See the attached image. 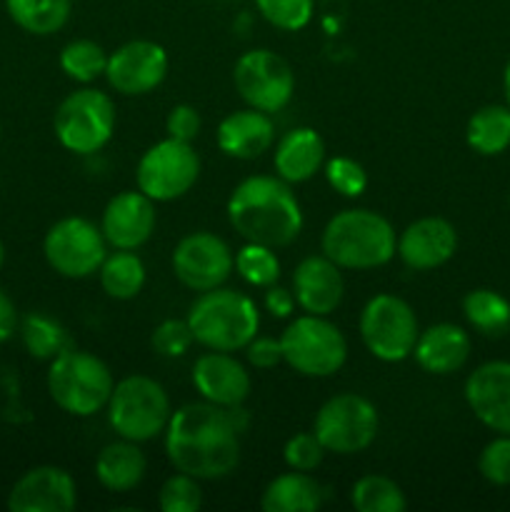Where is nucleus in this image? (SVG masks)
<instances>
[{"label": "nucleus", "mask_w": 510, "mask_h": 512, "mask_svg": "<svg viewBox=\"0 0 510 512\" xmlns=\"http://www.w3.org/2000/svg\"><path fill=\"white\" fill-rule=\"evenodd\" d=\"M165 130H168V138L193 143L200 135V113L193 105H175L165 118Z\"/></svg>", "instance_id": "obj_41"}, {"label": "nucleus", "mask_w": 510, "mask_h": 512, "mask_svg": "<svg viewBox=\"0 0 510 512\" xmlns=\"http://www.w3.org/2000/svg\"><path fill=\"white\" fill-rule=\"evenodd\" d=\"M283 363L303 378H330L348 360V340L328 315H300L280 335Z\"/></svg>", "instance_id": "obj_7"}, {"label": "nucleus", "mask_w": 510, "mask_h": 512, "mask_svg": "<svg viewBox=\"0 0 510 512\" xmlns=\"http://www.w3.org/2000/svg\"><path fill=\"white\" fill-rule=\"evenodd\" d=\"M238 423L228 408L200 400L175 410L165 428L170 465L195 480H223L240 463Z\"/></svg>", "instance_id": "obj_1"}, {"label": "nucleus", "mask_w": 510, "mask_h": 512, "mask_svg": "<svg viewBox=\"0 0 510 512\" xmlns=\"http://www.w3.org/2000/svg\"><path fill=\"white\" fill-rule=\"evenodd\" d=\"M258 13L278 30H303L313 20L315 0H255Z\"/></svg>", "instance_id": "obj_35"}, {"label": "nucleus", "mask_w": 510, "mask_h": 512, "mask_svg": "<svg viewBox=\"0 0 510 512\" xmlns=\"http://www.w3.org/2000/svg\"><path fill=\"white\" fill-rule=\"evenodd\" d=\"M295 303L310 315L335 313L345 295V280L338 265L325 255H308L293 273Z\"/></svg>", "instance_id": "obj_21"}, {"label": "nucleus", "mask_w": 510, "mask_h": 512, "mask_svg": "<svg viewBox=\"0 0 510 512\" xmlns=\"http://www.w3.org/2000/svg\"><path fill=\"white\" fill-rule=\"evenodd\" d=\"M323 485L308 473L290 470L265 485L260 495V508L265 512H313L323 505Z\"/></svg>", "instance_id": "obj_26"}, {"label": "nucleus", "mask_w": 510, "mask_h": 512, "mask_svg": "<svg viewBox=\"0 0 510 512\" xmlns=\"http://www.w3.org/2000/svg\"><path fill=\"white\" fill-rule=\"evenodd\" d=\"M105 410L110 428L138 445L163 435L173 415L165 388L148 375H128L115 383Z\"/></svg>", "instance_id": "obj_6"}, {"label": "nucleus", "mask_w": 510, "mask_h": 512, "mask_svg": "<svg viewBox=\"0 0 510 512\" xmlns=\"http://www.w3.org/2000/svg\"><path fill=\"white\" fill-rule=\"evenodd\" d=\"M188 325L195 343L208 350L235 353L258 335L260 313L258 305L240 290L213 288L195 298L188 310Z\"/></svg>", "instance_id": "obj_4"}, {"label": "nucleus", "mask_w": 510, "mask_h": 512, "mask_svg": "<svg viewBox=\"0 0 510 512\" xmlns=\"http://www.w3.org/2000/svg\"><path fill=\"white\" fill-rule=\"evenodd\" d=\"M100 288L115 300H133L145 285V265L135 250H115L98 268Z\"/></svg>", "instance_id": "obj_29"}, {"label": "nucleus", "mask_w": 510, "mask_h": 512, "mask_svg": "<svg viewBox=\"0 0 510 512\" xmlns=\"http://www.w3.org/2000/svg\"><path fill=\"white\" fill-rule=\"evenodd\" d=\"M200 158L193 143L165 138L150 145L140 158L135 170V183L140 193L148 195L155 203L178 200L198 183Z\"/></svg>", "instance_id": "obj_11"}, {"label": "nucleus", "mask_w": 510, "mask_h": 512, "mask_svg": "<svg viewBox=\"0 0 510 512\" xmlns=\"http://www.w3.org/2000/svg\"><path fill=\"white\" fill-rule=\"evenodd\" d=\"M215 140H218L220 153H225L228 158L255 160L273 148L275 125L263 110H235L220 120Z\"/></svg>", "instance_id": "obj_22"}, {"label": "nucleus", "mask_w": 510, "mask_h": 512, "mask_svg": "<svg viewBox=\"0 0 510 512\" xmlns=\"http://www.w3.org/2000/svg\"><path fill=\"white\" fill-rule=\"evenodd\" d=\"M465 400L485 428L510 435V363L490 360L465 380Z\"/></svg>", "instance_id": "obj_18"}, {"label": "nucleus", "mask_w": 510, "mask_h": 512, "mask_svg": "<svg viewBox=\"0 0 510 512\" xmlns=\"http://www.w3.org/2000/svg\"><path fill=\"white\" fill-rule=\"evenodd\" d=\"M15 328H18V313H15V305L8 293L0 288V345L13 338Z\"/></svg>", "instance_id": "obj_44"}, {"label": "nucleus", "mask_w": 510, "mask_h": 512, "mask_svg": "<svg viewBox=\"0 0 510 512\" xmlns=\"http://www.w3.org/2000/svg\"><path fill=\"white\" fill-rule=\"evenodd\" d=\"M233 83L248 108L273 115L293 100L295 75L288 60L268 48L248 50L233 68Z\"/></svg>", "instance_id": "obj_13"}, {"label": "nucleus", "mask_w": 510, "mask_h": 512, "mask_svg": "<svg viewBox=\"0 0 510 512\" xmlns=\"http://www.w3.org/2000/svg\"><path fill=\"white\" fill-rule=\"evenodd\" d=\"M503 90H505V105L510 108V60L505 65V73H503Z\"/></svg>", "instance_id": "obj_45"}, {"label": "nucleus", "mask_w": 510, "mask_h": 512, "mask_svg": "<svg viewBox=\"0 0 510 512\" xmlns=\"http://www.w3.org/2000/svg\"><path fill=\"white\" fill-rule=\"evenodd\" d=\"M263 305H265V310L273 315V318H290V315H293V310H295V305H298V303H295L293 290H288V288H283V285L273 283V285H268V288H265Z\"/></svg>", "instance_id": "obj_43"}, {"label": "nucleus", "mask_w": 510, "mask_h": 512, "mask_svg": "<svg viewBox=\"0 0 510 512\" xmlns=\"http://www.w3.org/2000/svg\"><path fill=\"white\" fill-rule=\"evenodd\" d=\"M168 68L170 60L163 45L153 40H130L108 55L105 78L115 93L133 98L158 88L168 75Z\"/></svg>", "instance_id": "obj_15"}, {"label": "nucleus", "mask_w": 510, "mask_h": 512, "mask_svg": "<svg viewBox=\"0 0 510 512\" xmlns=\"http://www.w3.org/2000/svg\"><path fill=\"white\" fill-rule=\"evenodd\" d=\"M313 433L328 453L355 455L373 445L378 435V410L358 393L333 395L320 405Z\"/></svg>", "instance_id": "obj_10"}, {"label": "nucleus", "mask_w": 510, "mask_h": 512, "mask_svg": "<svg viewBox=\"0 0 510 512\" xmlns=\"http://www.w3.org/2000/svg\"><path fill=\"white\" fill-rule=\"evenodd\" d=\"M465 140L480 155H500L510 148V108L485 105L475 110L465 128Z\"/></svg>", "instance_id": "obj_28"}, {"label": "nucleus", "mask_w": 510, "mask_h": 512, "mask_svg": "<svg viewBox=\"0 0 510 512\" xmlns=\"http://www.w3.org/2000/svg\"><path fill=\"white\" fill-rule=\"evenodd\" d=\"M420 368L430 375L458 373L470 358V335L455 323L430 325L418 335L413 348Z\"/></svg>", "instance_id": "obj_23"}, {"label": "nucleus", "mask_w": 510, "mask_h": 512, "mask_svg": "<svg viewBox=\"0 0 510 512\" xmlns=\"http://www.w3.org/2000/svg\"><path fill=\"white\" fill-rule=\"evenodd\" d=\"M43 253L55 273L70 280H83L98 273L108 255V240L88 218L68 215L50 225L43 240Z\"/></svg>", "instance_id": "obj_12"}, {"label": "nucleus", "mask_w": 510, "mask_h": 512, "mask_svg": "<svg viewBox=\"0 0 510 512\" xmlns=\"http://www.w3.org/2000/svg\"><path fill=\"white\" fill-rule=\"evenodd\" d=\"M200 480L193 475L175 473L163 483L158 495V505L163 512H198L203 505V490H200Z\"/></svg>", "instance_id": "obj_36"}, {"label": "nucleus", "mask_w": 510, "mask_h": 512, "mask_svg": "<svg viewBox=\"0 0 510 512\" xmlns=\"http://www.w3.org/2000/svg\"><path fill=\"white\" fill-rule=\"evenodd\" d=\"M115 120V103L108 93L95 88L75 90L55 110V138L70 153L93 155L110 143Z\"/></svg>", "instance_id": "obj_8"}, {"label": "nucleus", "mask_w": 510, "mask_h": 512, "mask_svg": "<svg viewBox=\"0 0 510 512\" xmlns=\"http://www.w3.org/2000/svg\"><path fill=\"white\" fill-rule=\"evenodd\" d=\"M193 385L200 398L220 408H235L248 400L253 380L245 365L223 350L203 353L193 365Z\"/></svg>", "instance_id": "obj_19"}, {"label": "nucleus", "mask_w": 510, "mask_h": 512, "mask_svg": "<svg viewBox=\"0 0 510 512\" xmlns=\"http://www.w3.org/2000/svg\"><path fill=\"white\" fill-rule=\"evenodd\" d=\"M10 20L30 35H53L70 20L73 0H5Z\"/></svg>", "instance_id": "obj_27"}, {"label": "nucleus", "mask_w": 510, "mask_h": 512, "mask_svg": "<svg viewBox=\"0 0 510 512\" xmlns=\"http://www.w3.org/2000/svg\"><path fill=\"white\" fill-rule=\"evenodd\" d=\"M358 328L368 353L383 363L410 358L420 335L415 310L390 293H380L365 303Z\"/></svg>", "instance_id": "obj_9"}, {"label": "nucleus", "mask_w": 510, "mask_h": 512, "mask_svg": "<svg viewBox=\"0 0 510 512\" xmlns=\"http://www.w3.org/2000/svg\"><path fill=\"white\" fill-rule=\"evenodd\" d=\"M193 343L195 338L188 320L168 318L160 325H155L153 335H150V345H153L155 353L163 355V358H183Z\"/></svg>", "instance_id": "obj_38"}, {"label": "nucleus", "mask_w": 510, "mask_h": 512, "mask_svg": "<svg viewBox=\"0 0 510 512\" xmlns=\"http://www.w3.org/2000/svg\"><path fill=\"white\" fill-rule=\"evenodd\" d=\"M228 220L245 243L288 248L303 230L298 198L278 175H250L228 198Z\"/></svg>", "instance_id": "obj_2"}, {"label": "nucleus", "mask_w": 510, "mask_h": 512, "mask_svg": "<svg viewBox=\"0 0 510 512\" xmlns=\"http://www.w3.org/2000/svg\"><path fill=\"white\" fill-rule=\"evenodd\" d=\"M325 163V143L318 130L293 128L275 143L273 165L285 183H305Z\"/></svg>", "instance_id": "obj_24"}, {"label": "nucleus", "mask_w": 510, "mask_h": 512, "mask_svg": "<svg viewBox=\"0 0 510 512\" xmlns=\"http://www.w3.org/2000/svg\"><path fill=\"white\" fill-rule=\"evenodd\" d=\"M458 250V233L445 218H420L398 238V258L410 270H433L448 263Z\"/></svg>", "instance_id": "obj_20"}, {"label": "nucleus", "mask_w": 510, "mask_h": 512, "mask_svg": "<svg viewBox=\"0 0 510 512\" xmlns=\"http://www.w3.org/2000/svg\"><path fill=\"white\" fill-rule=\"evenodd\" d=\"M478 470L490 485H510V435H500L485 445Z\"/></svg>", "instance_id": "obj_40"}, {"label": "nucleus", "mask_w": 510, "mask_h": 512, "mask_svg": "<svg viewBox=\"0 0 510 512\" xmlns=\"http://www.w3.org/2000/svg\"><path fill=\"white\" fill-rule=\"evenodd\" d=\"M325 180L335 193L345 195V198H358L368 188V173L363 165L345 155H335L325 163Z\"/></svg>", "instance_id": "obj_37"}, {"label": "nucleus", "mask_w": 510, "mask_h": 512, "mask_svg": "<svg viewBox=\"0 0 510 512\" xmlns=\"http://www.w3.org/2000/svg\"><path fill=\"white\" fill-rule=\"evenodd\" d=\"M350 503L358 512H403L408 508L403 488L385 475H363L355 480Z\"/></svg>", "instance_id": "obj_32"}, {"label": "nucleus", "mask_w": 510, "mask_h": 512, "mask_svg": "<svg viewBox=\"0 0 510 512\" xmlns=\"http://www.w3.org/2000/svg\"><path fill=\"white\" fill-rule=\"evenodd\" d=\"M463 315L485 338H503L510 330V303L490 288L470 290L463 298Z\"/></svg>", "instance_id": "obj_30"}, {"label": "nucleus", "mask_w": 510, "mask_h": 512, "mask_svg": "<svg viewBox=\"0 0 510 512\" xmlns=\"http://www.w3.org/2000/svg\"><path fill=\"white\" fill-rule=\"evenodd\" d=\"M148 473V460L133 440H115L95 458V478L110 493H128L138 488Z\"/></svg>", "instance_id": "obj_25"}, {"label": "nucleus", "mask_w": 510, "mask_h": 512, "mask_svg": "<svg viewBox=\"0 0 510 512\" xmlns=\"http://www.w3.org/2000/svg\"><path fill=\"white\" fill-rule=\"evenodd\" d=\"M325 258L345 270H373L395 258L398 238L388 218L368 208H348L328 220L320 238Z\"/></svg>", "instance_id": "obj_3"}, {"label": "nucleus", "mask_w": 510, "mask_h": 512, "mask_svg": "<svg viewBox=\"0 0 510 512\" xmlns=\"http://www.w3.org/2000/svg\"><path fill=\"white\" fill-rule=\"evenodd\" d=\"M60 68L75 83H93L100 75H105L108 68V53L103 45L95 40L80 38L70 40L63 50H60Z\"/></svg>", "instance_id": "obj_33"}, {"label": "nucleus", "mask_w": 510, "mask_h": 512, "mask_svg": "<svg viewBox=\"0 0 510 512\" xmlns=\"http://www.w3.org/2000/svg\"><path fill=\"white\" fill-rule=\"evenodd\" d=\"M20 340L35 360H55L73 348L68 330L45 313H28L20 320Z\"/></svg>", "instance_id": "obj_31"}, {"label": "nucleus", "mask_w": 510, "mask_h": 512, "mask_svg": "<svg viewBox=\"0 0 510 512\" xmlns=\"http://www.w3.org/2000/svg\"><path fill=\"white\" fill-rule=\"evenodd\" d=\"M235 270L245 283L255 285V288H268L280 278V263L275 258V250L258 243H245L235 253Z\"/></svg>", "instance_id": "obj_34"}, {"label": "nucleus", "mask_w": 510, "mask_h": 512, "mask_svg": "<svg viewBox=\"0 0 510 512\" xmlns=\"http://www.w3.org/2000/svg\"><path fill=\"white\" fill-rule=\"evenodd\" d=\"M235 268V255L223 238L208 230L190 233L175 245L173 273L188 290L205 293L220 288Z\"/></svg>", "instance_id": "obj_14"}, {"label": "nucleus", "mask_w": 510, "mask_h": 512, "mask_svg": "<svg viewBox=\"0 0 510 512\" xmlns=\"http://www.w3.org/2000/svg\"><path fill=\"white\" fill-rule=\"evenodd\" d=\"M78 503V488L68 470L38 465L20 475L8 495L13 512H70Z\"/></svg>", "instance_id": "obj_17"}, {"label": "nucleus", "mask_w": 510, "mask_h": 512, "mask_svg": "<svg viewBox=\"0 0 510 512\" xmlns=\"http://www.w3.org/2000/svg\"><path fill=\"white\" fill-rule=\"evenodd\" d=\"M115 388L108 365L85 350H65L48 368V393L63 413L90 418L108 405Z\"/></svg>", "instance_id": "obj_5"}, {"label": "nucleus", "mask_w": 510, "mask_h": 512, "mask_svg": "<svg viewBox=\"0 0 510 512\" xmlns=\"http://www.w3.org/2000/svg\"><path fill=\"white\" fill-rule=\"evenodd\" d=\"M3 263H5V245L3 240H0V268H3Z\"/></svg>", "instance_id": "obj_46"}, {"label": "nucleus", "mask_w": 510, "mask_h": 512, "mask_svg": "<svg viewBox=\"0 0 510 512\" xmlns=\"http://www.w3.org/2000/svg\"><path fill=\"white\" fill-rule=\"evenodd\" d=\"M245 358L253 368L258 370H273L275 365L283 363V348H280V338H268V335H255L248 345H245Z\"/></svg>", "instance_id": "obj_42"}, {"label": "nucleus", "mask_w": 510, "mask_h": 512, "mask_svg": "<svg viewBox=\"0 0 510 512\" xmlns=\"http://www.w3.org/2000/svg\"><path fill=\"white\" fill-rule=\"evenodd\" d=\"M155 200L140 190H123L108 200L100 220L105 240L115 250H138L155 233Z\"/></svg>", "instance_id": "obj_16"}, {"label": "nucleus", "mask_w": 510, "mask_h": 512, "mask_svg": "<svg viewBox=\"0 0 510 512\" xmlns=\"http://www.w3.org/2000/svg\"><path fill=\"white\" fill-rule=\"evenodd\" d=\"M325 453L323 443L315 433H298L285 443L283 460L290 470H300V473H310V470L320 468Z\"/></svg>", "instance_id": "obj_39"}]
</instances>
